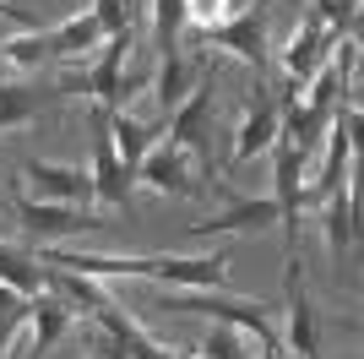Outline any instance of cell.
<instances>
[{"label": "cell", "instance_id": "6da1fadb", "mask_svg": "<svg viewBox=\"0 0 364 359\" xmlns=\"http://www.w3.org/2000/svg\"><path fill=\"white\" fill-rule=\"evenodd\" d=\"M164 311H180V316H213L223 327H240L245 338L261 343V359H283V338L267 327L261 305H245V299H228L223 288H174L164 299Z\"/></svg>", "mask_w": 364, "mask_h": 359}, {"label": "cell", "instance_id": "7a4b0ae2", "mask_svg": "<svg viewBox=\"0 0 364 359\" xmlns=\"http://www.w3.org/2000/svg\"><path fill=\"white\" fill-rule=\"evenodd\" d=\"M213 115H218V98H213V66H207L196 88L164 115L168 142H180V147L201 164V175H213Z\"/></svg>", "mask_w": 364, "mask_h": 359}, {"label": "cell", "instance_id": "3957f363", "mask_svg": "<svg viewBox=\"0 0 364 359\" xmlns=\"http://www.w3.org/2000/svg\"><path fill=\"white\" fill-rule=\"evenodd\" d=\"M201 44L228 49L234 60H245V66L256 71V82H267V76H272V44H267V0H250V6H240V11L228 16V22H218L213 33H201Z\"/></svg>", "mask_w": 364, "mask_h": 359}, {"label": "cell", "instance_id": "277c9868", "mask_svg": "<svg viewBox=\"0 0 364 359\" xmlns=\"http://www.w3.org/2000/svg\"><path fill=\"white\" fill-rule=\"evenodd\" d=\"M92 202H104V207H120L131 212V191H136V169L120 164V152H114V136H109V109L92 104Z\"/></svg>", "mask_w": 364, "mask_h": 359}, {"label": "cell", "instance_id": "5b68a950", "mask_svg": "<svg viewBox=\"0 0 364 359\" xmlns=\"http://www.w3.org/2000/svg\"><path fill=\"white\" fill-rule=\"evenodd\" d=\"M11 202H16V218H22V234L38 239V245H55V239L82 234V229H109L98 212H87V207H60V202H33L22 185H11Z\"/></svg>", "mask_w": 364, "mask_h": 359}, {"label": "cell", "instance_id": "8992f818", "mask_svg": "<svg viewBox=\"0 0 364 359\" xmlns=\"http://www.w3.org/2000/svg\"><path fill=\"white\" fill-rule=\"evenodd\" d=\"M304 158L299 147H294L289 136H277L272 142V202H277V229L289 234V256H299V207H304Z\"/></svg>", "mask_w": 364, "mask_h": 359}, {"label": "cell", "instance_id": "52a82bcc", "mask_svg": "<svg viewBox=\"0 0 364 359\" xmlns=\"http://www.w3.org/2000/svg\"><path fill=\"white\" fill-rule=\"evenodd\" d=\"M353 131H359V109H353V104H337L332 109V125H326V158H321V175H316V185H304V207H310V202H326V196L348 180Z\"/></svg>", "mask_w": 364, "mask_h": 359}, {"label": "cell", "instance_id": "ba28073f", "mask_svg": "<svg viewBox=\"0 0 364 359\" xmlns=\"http://www.w3.org/2000/svg\"><path fill=\"white\" fill-rule=\"evenodd\" d=\"M22 191L33 202H60V207H87L92 202V175L76 164H49V158H28L22 164Z\"/></svg>", "mask_w": 364, "mask_h": 359}, {"label": "cell", "instance_id": "9c48e42d", "mask_svg": "<svg viewBox=\"0 0 364 359\" xmlns=\"http://www.w3.org/2000/svg\"><path fill=\"white\" fill-rule=\"evenodd\" d=\"M136 180L152 185V191H164V196H201V185H196L201 164L180 147V142H158V147L136 164Z\"/></svg>", "mask_w": 364, "mask_h": 359}, {"label": "cell", "instance_id": "30bf717a", "mask_svg": "<svg viewBox=\"0 0 364 359\" xmlns=\"http://www.w3.org/2000/svg\"><path fill=\"white\" fill-rule=\"evenodd\" d=\"M76 88H82L76 76L71 82H0V131H16V125H28V120L49 115V109Z\"/></svg>", "mask_w": 364, "mask_h": 359}, {"label": "cell", "instance_id": "8fae6325", "mask_svg": "<svg viewBox=\"0 0 364 359\" xmlns=\"http://www.w3.org/2000/svg\"><path fill=\"white\" fill-rule=\"evenodd\" d=\"M277 125H283V109L272 98V82H256V98L240 109V125H234V158H256V152H272Z\"/></svg>", "mask_w": 364, "mask_h": 359}, {"label": "cell", "instance_id": "7c38bea8", "mask_svg": "<svg viewBox=\"0 0 364 359\" xmlns=\"http://www.w3.org/2000/svg\"><path fill=\"white\" fill-rule=\"evenodd\" d=\"M71 321H76V311L65 305L60 294H49V288H44V294H33L28 299V321H22V327H28V343H33V359L55 354V343L71 332Z\"/></svg>", "mask_w": 364, "mask_h": 359}, {"label": "cell", "instance_id": "4fadbf2b", "mask_svg": "<svg viewBox=\"0 0 364 359\" xmlns=\"http://www.w3.org/2000/svg\"><path fill=\"white\" fill-rule=\"evenodd\" d=\"M283 278H289V348H283V354H294V359H316V305H310V288H304L299 256H289Z\"/></svg>", "mask_w": 364, "mask_h": 359}, {"label": "cell", "instance_id": "5bb4252c", "mask_svg": "<svg viewBox=\"0 0 364 359\" xmlns=\"http://www.w3.org/2000/svg\"><path fill=\"white\" fill-rule=\"evenodd\" d=\"M277 224V202L272 196H234L218 218H207V224H191L201 239L213 234H234V229H272Z\"/></svg>", "mask_w": 364, "mask_h": 359}, {"label": "cell", "instance_id": "9a60e30c", "mask_svg": "<svg viewBox=\"0 0 364 359\" xmlns=\"http://www.w3.org/2000/svg\"><path fill=\"white\" fill-rule=\"evenodd\" d=\"M109 136H114V152H120V164L136 169L152 147H158V136H164V120H136L131 109H114L109 115Z\"/></svg>", "mask_w": 364, "mask_h": 359}, {"label": "cell", "instance_id": "2e32d148", "mask_svg": "<svg viewBox=\"0 0 364 359\" xmlns=\"http://www.w3.org/2000/svg\"><path fill=\"white\" fill-rule=\"evenodd\" d=\"M104 22L92 11H76V16H65L60 28H49V44H55V60H87V55H98L104 49Z\"/></svg>", "mask_w": 364, "mask_h": 359}, {"label": "cell", "instance_id": "e0dca14e", "mask_svg": "<svg viewBox=\"0 0 364 359\" xmlns=\"http://www.w3.org/2000/svg\"><path fill=\"white\" fill-rule=\"evenodd\" d=\"M44 288H49V294H60L71 311H87V316H98L109 305L104 278H87V272H71V267H44Z\"/></svg>", "mask_w": 364, "mask_h": 359}, {"label": "cell", "instance_id": "ac0fdd59", "mask_svg": "<svg viewBox=\"0 0 364 359\" xmlns=\"http://www.w3.org/2000/svg\"><path fill=\"white\" fill-rule=\"evenodd\" d=\"M201 71H207V60H201V55H191V60H185V55H164V60H158V71H152V88H158V104H164V115H168V109H174L185 93L201 82Z\"/></svg>", "mask_w": 364, "mask_h": 359}, {"label": "cell", "instance_id": "d6986e66", "mask_svg": "<svg viewBox=\"0 0 364 359\" xmlns=\"http://www.w3.org/2000/svg\"><path fill=\"white\" fill-rule=\"evenodd\" d=\"M326 125H332V115H326V109H316V104H304V98H294V104L283 109V125H277V136H289L294 147L310 158V152L326 142Z\"/></svg>", "mask_w": 364, "mask_h": 359}, {"label": "cell", "instance_id": "ffe728a7", "mask_svg": "<svg viewBox=\"0 0 364 359\" xmlns=\"http://www.w3.org/2000/svg\"><path fill=\"white\" fill-rule=\"evenodd\" d=\"M0 283L16 288L22 299L44 294V261H38L28 245H6V239H0Z\"/></svg>", "mask_w": 364, "mask_h": 359}, {"label": "cell", "instance_id": "44dd1931", "mask_svg": "<svg viewBox=\"0 0 364 359\" xmlns=\"http://www.w3.org/2000/svg\"><path fill=\"white\" fill-rule=\"evenodd\" d=\"M321 224H326V245L343 261V251H353V180H343L326 202H321Z\"/></svg>", "mask_w": 364, "mask_h": 359}, {"label": "cell", "instance_id": "7402d4cb", "mask_svg": "<svg viewBox=\"0 0 364 359\" xmlns=\"http://www.w3.org/2000/svg\"><path fill=\"white\" fill-rule=\"evenodd\" d=\"M0 55L11 60L16 71H38V66H49V60H55L49 28H22V33H11V38L0 44Z\"/></svg>", "mask_w": 364, "mask_h": 359}, {"label": "cell", "instance_id": "603a6c76", "mask_svg": "<svg viewBox=\"0 0 364 359\" xmlns=\"http://www.w3.org/2000/svg\"><path fill=\"white\" fill-rule=\"evenodd\" d=\"M152 16V44H158V60L180 55V33H185V0H147Z\"/></svg>", "mask_w": 364, "mask_h": 359}, {"label": "cell", "instance_id": "cb8c5ba5", "mask_svg": "<svg viewBox=\"0 0 364 359\" xmlns=\"http://www.w3.org/2000/svg\"><path fill=\"white\" fill-rule=\"evenodd\" d=\"M310 11L321 16V28L332 38H343V33L353 38V28H359V0H310Z\"/></svg>", "mask_w": 364, "mask_h": 359}, {"label": "cell", "instance_id": "d4e9b609", "mask_svg": "<svg viewBox=\"0 0 364 359\" xmlns=\"http://www.w3.org/2000/svg\"><path fill=\"white\" fill-rule=\"evenodd\" d=\"M201 359H261V354H250V348H245V332H240V327L213 321L207 343H201Z\"/></svg>", "mask_w": 364, "mask_h": 359}, {"label": "cell", "instance_id": "484cf974", "mask_svg": "<svg viewBox=\"0 0 364 359\" xmlns=\"http://www.w3.org/2000/svg\"><path fill=\"white\" fill-rule=\"evenodd\" d=\"M228 16H234L228 0H185V28H196V38H201V33H213L218 22H228Z\"/></svg>", "mask_w": 364, "mask_h": 359}, {"label": "cell", "instance_id": "4316f807", "mask_svg": "<svg viewBox=\"0 0 364 359\" xmlns=\"http://www.w3.org/2000/svg\"><path fill=\"white\" fill-rule=\"evenodd\" d=\"M0 16H6V22H16V28H38V22H33L22 6H11V0H0Z\"/></svg>", "mask_w": 364, "mask_h": 359}, {"label": "cell", "instance_id": "83f0119b", "mask_svg": "<svg viewBox=\"0 0 364 359\" xmlns=\"http://www.w3.org/2000/svg\"><path fill=\"white\" fill-rule=\"evenodd\" d=\"M92 359H98V354H92Z\"/></svg>", "mask_w": 364, "mask_h": 359}]
</instances>
